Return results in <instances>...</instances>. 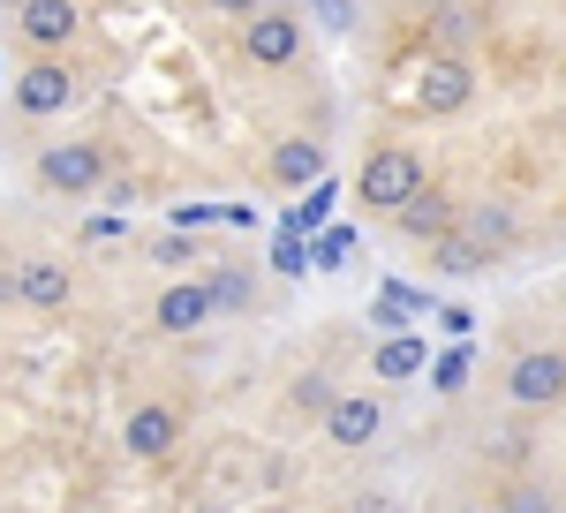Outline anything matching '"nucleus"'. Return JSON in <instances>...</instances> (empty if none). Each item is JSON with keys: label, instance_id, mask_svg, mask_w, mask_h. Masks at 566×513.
Listing matches in <instances>:
<instances>
[{"label": "nucleus", "instance_id": "obj_1", "mask_svg": "<svg viewBox=\"0 0 566 513\" xmlns=\"http://www.w3.org/2000/svg\"><path fill=\"white\" fill-rule=\"evenodd\" d=\"M416 189H423V159H416L408 144H378V151L363 159V174H355V197H363L370 212H400Z\"/></svg>", "mask_w": 566, "mask_h": 513}, {"label": "nucleus", "instance_id": "obj_2", "mask_svg": "<svg viewBox=\"0 0 566 513\" xmlns=\"http://www.w3.org/2000/svg\"><path fill=\"white\" fill-rule=\"evenodd\" d=\"M469 98H476V69H469L461 53H431V61L416 69V91H408V106L431 114V122H453Z\"/></svg>", "mask_w": 566, "mask_h": 513}, {"label": "nucleus", "instance_id": "obj_3", "mask_svg": "<svg viewBox=\"0 0 566 513\" xmlns=\"http://www.w3.org/2000/svg\"><path fill=\"white\" fill-rule=\"evenodd\" d=\"M15 106H23L31 122L69 114V106H76V69H69L61 53H31V69L15 76Z\"/></svg>", "mask_w": 566, "mask_h": 513}, {"label": "nucleus", "instance_id": "obj_4", "mask_svg": "<svg viewBox=\"0 0 566 513\" xmlns=\"http://www.w3.org/2000/svg\"><path fill=\"white\" fill-rule=\"evenodd\" d=\"M39 181L53 197H98L106 159H98V144H39Z\"/></svg>", "mask_w": 566, "mask_h": 513}, {"label": "nucleus", "instance_id": "obj_5", "mask_svg": "<svg viewBox=\"0 0 566 513\" xmlns=\"http://www.w3.org/2000/svg\"><path fill=\"white\" fill-rule=\"evenodd\" d=\"M295 53H303V15L295 8H258L242 23V61L250 69H287Z\"/></svg>", "mask_w": 566, "mask_h": 513}, {"label": "nucleus", "instance_id": "obj_6", "mask_svg": "<svg viewBox=\"0 0 566 513\" xmlns=\"http://www.w3.org/2000/svg\"><path fill=\"white\" fill-rule=\"evenodd\" d=\"M506 400H514V408H559L566 400V355H552V347L514 355V363H506Z\"/></svg>", "mask_w": 566, "mask_h": 513}, {"label": "nucleus", "instance_id": "obj_7", "mask_svg": "<svg viewBox=\"0 0 566 513\" xmlns=\"http://www.w3.org/2000/svg\"><path fill=\"white\" fill-rule=\"evenodd\" d=\"M15 31H23L31 53H69L76 31H84V8L76 0H23L15 8Z\"/></svg>", "mask_w": 566, "mask_h": 513}, {"label": "nucleus", "instance_id": "obj_8", "mask_svg": "<svg viewBox=\"0 0 566 513\" xmlns=\"http://www.w3.org/2000/svg\"><path fill=\"white\" fill-rule=\"evenodd\" d=\"M8 295L31 302V310H61V302L76 295V272H69L61 256H23V264L8 272Z\"/></svg>", "mask_w": 566, "mask_h": 513}, {"label": "nucleus", "instance_id": "obj_9", "mask_svg": "<svg viewBox=\"0 0 566 513\" xmlns=\"http://www.w3.org/2000/svg\"><path fill=\"white\" fill-rule=\"evenodd\" d=\"M378 430H386V408H378V392H340V400L325 408V438H333L340 453L370 446Z\"/></svg>", "mask_w": 566, "mask_h": 513}, {"label": "nucleus", "instance_id": "obj_10", "mask_svg": "<svg viewBox=\"0 0 566 513\" xmlns=\"http://www.w3.org/2000/svg\"><path fill=\"white\" fill-rule=\"evenodd\" d=\"M205 317H219V302H212V280H175V287H167V295L151 302V325H159V333H197V325H205Z\"/></svg>", "mask_w": 566, "mask_h": 513}, {"label": "nucleus", "instance_id": "obj_11", "mask_svg": "<svg viewBox=\"0 0 566 513\" xmlns=\"http://www.w3.org/2000/svg\"><path fill=\"white\" fill-rule=\"evenodd\" d=\"M122 446H129L136 461H167L181 446V416L159 408V400H144V408H129V423H122Z\"/></svg>", "mask_w": 566, "mask_h": 513}, {"label": "nucleus", "instance_id": "obj_12", "mask_svg": "<svg viewBox=\"0 0 566 513\" xmlns=\"http://www.w3.org/2000/svg\"><path fill=\"white\" fill-rule=\"evenodd\" d=\"M392 227H400L408 242H438V234H453V227H461V212H453V197H446V189H431V181H423V189L392 212Z\"/></svg>", "mask_w": 566, "mask_h": 513}, {"label": "nucleus", "instance_id": "obj_13", "mask_svg": "<svg viewBox=\"0 0 566 513\" xmlns=\"http://www.w3.org/2000/svg\"><path fill=\"white\" fill-rule=\"evenodd\" d=\"M317 174H325V144L317 136H280L272 144V181L280 189H310Z\"/></svg>", "mask_w": 566, "mask_h": 513}, {"label": "nucleus", "instance_id": "obj_14", "mask_svg": "<svg viewBox=\"0 0 566 513\" xmlns=\"http://www.w3.org/2000/svg\"><path fill=\"white\" fill-rule=\"evenodd\" d=\"M431 370V341L423 333H386V347H378V385H408Z\"/></svg>", "mask_w": 566, "mask_h": 513}, {"label": "nucleus", "instance_id": "obj_15", "mask_svg": "<svg viewBox=\"0 0 566 513\" xmlns=\"http://www.w3.org/2000/svg\"><path fill=\"white\" fill-rule=\"evenodd\" d=\"M461 227H469V234H476L491 256L514 250V234H522V219H514V205H506V197H483V205H469V212H461Z\"/></svg>", "mask_w": 566, "mask_h": 513}, {"label": "nucleus", "instance_id": "obj_16", "mask_svg": "<svg viewBox=\"0 0 566 513\" xmlns=\"http://www.w3.org/2000/svg\"><path fill=\"white\" fill-rule=\"evenodd\" d=\"M431 264L446 272V280H469V272H491V250H483L469 227H453V234H438V242H431Z\"/></svg>", "mask_w": 566, "mask_h": 513}, {"label": "nucleus", "instance_id": "obj_17", "mask_svg": "<svg viewBox=\"0 0 566 513\" xmlns=\"http://www.w3.org/2000/svg\"><path fill=\"white\" fill-rule=\"evenodd\" d=\"M333 205H340V181H333V174H317V181L303 189V205H287L280 227H295V234H325V227H333Z\"/></svg>", "mask_w": 566, "mask_h": 513}, {"label": "nucleus", "instance_id": "obj_18", "mask_svg": "<svg viewBox=\"0 0 566 513\" xmlns=\"http://www.w3.org/2000/svg\"><path fill=\"white\" fill-rule=\"evenodd\" d=\"M205 280H212V302L227 310V317H242V310H250V295H258V280H250L242 264H212Z\"/></svg>", "mask_w": 566, "mask_h": 513}, {"label": "nucleus", "instance_id": "obj_19", "mask_svg": "<svg viewBox=\"0 0 566 513\" xmlns=\"http://www.w3.org/2000/svg\"><path fill=\"white\" fill-rule=\"evenodd\" d=\"M355 256V227H325V234H310V264L317 272H340Z\"/></svg>", "mask_w": 566, "mask_h": 513}, {"label": "nucleus", "instance_id": "obj_20", "mask_svg": "<svg viewBox=\"0 0 566 513\" xmlns=\"http://www.w3.org/2000/svg\"><path fill=\"white\" fill-rule=\"evenodd\" d=\"M272 272H287V280H303V272H317V264H310V234H295V227H280V234H272Z\"/></svg>", "mask_w": 566, "mask_h": 513}, {"label": "nucleus", "instance_id": "obj_21", "mask_svg": "<svg viewBox=\"0 0 566 513\" xmlns=\"http://www.w3.org/2000/svg\"><path fill=\"white\" fill-rule=\"evenodd\" d=\"M469 370H476V347L453 341V347H446V355L431 363V385H438V392H461V385H469Z\"/></svg>", "mask_w": 566, "mask_h": 513}, {"label": "nucleus", "instance_id": "obj_22", "mask_svg": "<svg viewBox=\"0 0 566 513\" xmlns=\"http://www.w3.org/2000/svg\"><path fill=\"white\" fill-rule=\"evenodd\" d=\"M408 325H423V317H416L400 295H386V287H378V302H370V333H408Z\"/></svg>", "mask_w": 566, "mask_h": 513}, {"label": "nucleus", "instance_id": "obj_23", "mask_svg": "<svg viewBox=\"0 0 566 513\" xmlns=\"http://www.w3.org/2000/svg\"><path fill=\"white\" fill-rule=\"evenodd\" d=\"M333 400H340V392H333L325 370H303V378H295V408H303V416H325Z\"/></svg>", "mask_w": 566, "mask_h": 513}, {"label": "nucleus", "instance_id": "obj_24", "mask_svg": "<svg viewBox=\"0 0 566 513\" xmlns=\"http://www.w3.org/2000/svg\"><path fill=\"white\" fill-rule=\"evenodd\" d=\"M310 23H317L325 39H348L355 31V0H310Z\"/></svg>", "mask_w": 566, "mask_h": 513}, {"label": "nucleus", "instance_id": "obj_25", "mask_svg": "<svg viewBox=\"0 0 566 513\" xmlns=\"http://www.w3.org/2000/svg\"><path fill=\"white\" fill-rule=\"evenodd\" d=\"M438 333L446 341H476V310L469 302H438Z\"/></svg>", "mask_w": 566, "mask_h": 513}, {"label": "nucleus", "instance_id": "obj_26", "mask_svg": "<svg viewBox=\"0 0 566 513\" xmlns=\"http://www.w3.org/2000/svg\"><path fill=\"white\" fill-rule=\"evenodd\" d=\"M212 219H227V205H175V227H189V234L212 227Z\"/></svg>", "mask_w": 566, "mask_h": 513}, {"label": "nucleus", "instance_id": "obj_27", "mask_svg": "<svg viewBox=\"0 0 566 513\" xmlns=\"http://www.w3.org/2000/svg\"><path fill=\"white\" fill-rule=\"evenodd\" d=\"M205 8H212V15H258L264 0H205Z\"/></svg>", "mask_w": 566, "mask_h": 513}, {"label": "nucleus", "instance_id": "obj_28", "mask_svg": "<svg viewBox=\"0 0 566 513\" xmlns=\"http://www.w3.org/2000/svg\"><path fill=\"white\" fill-rule=\"evenodd\" d=\"M0 8H23V0H0Z\"/></svg>", "mask_w": 566, "mask_h": 513}, {"label": "nucleus", "instance_id": "obj_29", "mask_svg": "<svg viewBox=\"0 0 566 513\" xmlns=\"http://www.w3.org/2000/svg\"><path fill=\"white\" fill-rule=\"evenodd\" d=\"M0 91H8V84H0Z\"/></svg>", "mask_w": 566, "mask_h": 513}]
</instances>
